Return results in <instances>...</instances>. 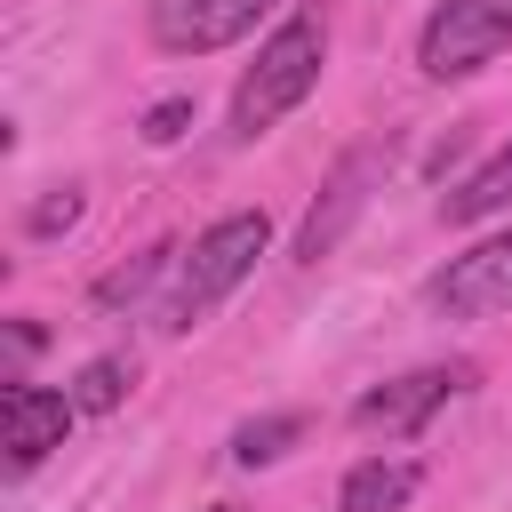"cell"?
Segmentation results:
<instances>
[{"label": "cell", "instance_id": "obj_9", "mask_svg": "<svg viewBox=\"0 0 512 512\" xmlns=\"http://www.w3.org/2000/svg\"><path fill=\"white\" fill-rule=\"evenodd\" d=\"M416 488H424V464L416 456H360L336 480V512H400Z\"/></svg>", "mask_w": 512, "mask_h": 512}, {"label": "cell", "instance_id": "obj_5", "mask_svg": "<svg viewBox=\"0 0 512 512\" xmlns=\"http://www.w3.org/2000/svg\"><path fill=\"white\" fill-rule=\"evenodd\" d=\"M424 304L440 320H496V312H512V224H496L472 248H456L424 280Z\"/></svg>", "mask_w": 512, "mask_h": 512}, {"label": "cell", "instance_id": "obj_15", "mask_svg": "<svg viewBox=\"0 0 512 512\" xmlns=\"http://www.w3.org/2000/svg\"><path fill=\"white\" fill-rule=\"evenodd\" d=\"M192 112H200L192 96H160V104L144 112V144H176V136L192 128Z\"/></svg>", "mask_w": 512, "mask_h": 512}, {"label": "cell", "instance_id": "obj_17", "mask_svg": "<svg viewBox=\"0 0 512 512\" xmlns=\"http://www.w3.org/2000/svg\"><path fill=\"white\" fill-rule=\"evenodd\" d=\"M208 512H240V504H208Z\"/></svg>", "mask_w": 512, "mask_h": 512}, {"label": "cell", "instance_id": "obj_1", "mask_svg": "<svg viewBox=\"0 0 512 512\" xmlns=\"http://www.w3.org/2000/svg\"><path fill=\"white\" fill-rule=\"evenodd\" d=\"M264 248H272V216H264V208H224L216 224H200L192 248H176L168 288L152 296V328H160V336H192V328H208V312L256 272Z\"/></svg>", "mask_w": 512, "mask_h": 512}, {"label": "cell", "instance_id": "obj_2", "mask_svg": "<svg viewBox=\"0 0 512 512\" xmlns=\"http://www.w3.org/2000/svg\"><path fill=\"white\" fill-rule=\"evenodd\" d=\"M320 72H328V16L320 8H288L264 40H256V64L240 72V88H232V144H256V136H272L312 88H320Z\"/></svg>", "mask_w": 512, "mask_h": 512}, {"label": "cell", "instance_id": "obj_13", "mask_svg": "<svg viewBox=\"0 0 512 512\" xmlns=\"http://www.w3.org/2000/svg\"><path fill=\"white\" fill-rule=\"evenodd\" d=\"M64 392H72V408H80V416H112V408L136 392V360H128V352H96Z\"/></svg>", "mask_w": 512, "mask_h": 512}, {"label": "cell", "instance_id": "obj_11", "mask_svg": "<svg viewBox=\"0 0 512 512\" xmlns=\"http://www.w3.org/2000/svg\"><path fill=\"white\" fill-rule=\"evenodd\" d=\"M304 432H312V416H304V408H272V416L232 424V440H224V448H232V464H240V472H264V464H280Z\"/></svg>", "mask_w": 512, "mask_h": 512}, {"label": "cell", "instance_id": "obj_12", "mask_svg": "<svg viewBox=\"0 0 512 512\" xmlns=\"http://www.w3.org/2000/svg\"><path fill=\"white\" fill-rule=\"evenodd\" d=\"M168 272H176V240H152L144 256H128V264H112V272H104V280L88 288V304H96V312H120V304H136V296H152V288H160Z\"/></svg>", "mask_w": 512, "mask_h": 512}, {"label": "cell", "instance_id": "obj_3", "mask_svg": "<svg viewBox=\"0 0 512 512\" xmlns=\"http://www.w3.org/2000/svg\"><path fill=\"white\" fill-rule=\"evenodd\" d=\"M512 48V0H432L416 24V72L424 80H472Z\"/></svg>", "mask_w": 512, "mask_h": 512}, {"label": "cell", "instance_id": "obj_8", "mask_svg": "<svg viewBox=\"0 0 512 512\" xmlns=\"http://www.w3.org/2000/svg\"><path fill=\"white\" fill-rule=\"evenodd\" d=\"M0 416H8V472H16V480H24V472H40V464L64 448V432L80 424L72 392H56V384H32V376H8V392H0Z\"/></svg>", "mask_w": 512, "mask_h": 512}, {"label": "cell", "instance_id": "obj_6", "mask_svg": "<svg viewBox=\"0 0 512 512\" xmlns=\"http://www.w3.org/2000/svg\"><path fill=\"white\" fill-rule=\"evenodd\" d=\"M376 184H384V144H352L336 168H328V184H320V200L304 208V224H296V264H320V256H336L344 248V232L368 216V200H376Z\"/></svg>", "mask_w": 512, "mask_h": 512}, {"label": "cell", "instance_id": "obj_7", "mask_svg": "<svg viewBox=\"0 0 512 512\" xmlns=\"http://www.w3.org/2000/svg\"><path fill=\"white\" fill-rule=\"evenodd\" d=\"M280 0H144V24H152V48L168 56H216L232 40H248Z\"/></svg>", "mask_w": 512, "mask_h": 512}, {"label": "cell", "instance_id": "obj_14", "mask_svg": "<svg viewBox=\"0 0 512 512\" xmlns=\"http://www.w3.org/2000/svg\"><path fill=\"white\" fill-rule=\"evenodd\" d=\"M80 208H88V200H80V184H56L48 200H32V208H24V232H32V240H56V232H72V224H80Z\"/></svg>", "mask_w": 512, "mask_h": 512}, {"label": "cell", "instance_id": "obj_16", "mask_svg": "<svg viewBox=\"0 0 512 512\" xmlns=\"http://www.w3.org/2000/svg\"><path fill=\"white\" fill-rule=\"evenodd\" d=\"M8 344H16V360H32V352H40V344H48V336H40V328H32V320H8Z\"/></svg>", "mask_w": 512, "mask_h": 512}, {"label": "cell", "instance_id": "obj_4", "mask_svg": "<svg viewBox=\"0 0 512 512\" xmlns=\"http://www.w3.org/2000/svg\"><path fill=\"white\" fill-rule=\"evenodd\" d=\"M480 384V368L472 360H424V368H408V376H384V384H368L360 400H352V424L368 432V440H416L448 400H464Z\"/></svg>", "mask_w": 512, "mask_h": 512}, {"label": "cell", "instance_id": "obj_10", "mask_svg": "<svg viewBox=\"0 0 512 512\" xmlns=\"http://www.w3.org/2000/svg\"><path fill=\"white\" fill-rule=\"evenodd\" d=\"M512 208V136L456 184V192H440V224H488V216H504Z\"/></svg>", "mask_w": 512, "mask_h": 512}]
</instances>
